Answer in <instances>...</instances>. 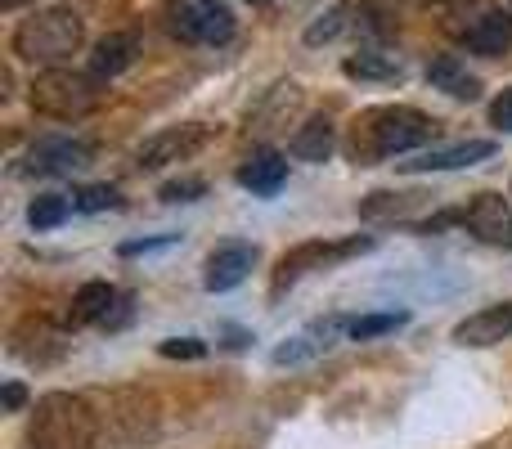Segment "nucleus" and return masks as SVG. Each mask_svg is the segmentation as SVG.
<instances>
[{
	"label": "nucleus",
	"instance_id": "30",
	"mask_svg": "<svg viewBox=\"0 0 512 449\" xmlns=\"http://www.w3.org/2000/svg\"><path fill=\"white\" fill-rule=\"evenodd\" d=\"M414 5H427V9H441V5H450V0H414Z\"/></svg>",
	"mask_w": 512,
	"mask_h": 449
},
{
	"label": "nucleus",
	"instance_id": "2",
	"mask_svg": "<svg viewBox=\"0 0 512 449\" xmlns=\"http://www.w3.org/2000/svg\"><path fill=\"white\" fill-rule=\"evenodd\" d=\"M99 436L95 409L81 396L50 391L36 400L32 423H27V449H90Z\"/></svg>",
	"mask_w": 512,
	"mask_h": 449
},
{
	"label": "nucleus",
	"instance_id": "11",
	"mask_svg": "<svg viewBox=\"0 0 512 449\" xmlns=\"http://www.w3.org/2000/svg\"><path fill=\"white\" fill-rule=\"evenodd\" d=\"M463 45L472 54H486V59H499V54L512 50V14L508 9H481L468 27H463Z\"/></svg>",
	"mask_w": 512,
	"mask_h": 449
},
{
	"label": "nucleus",
	"instance_id": "1",
	"mask_svg": "<svg viewBox=\"0 0 512 449\" xmlns=\"http://www.w3.org/2000/svg\"><path fill=\"white\" fill-rule=\"evenodd\" d=\"M436 140V122L418 108L405 104H387V108H369V113L355 117L346 153L355 162H382V158H400V153H414L423 144Z\"/></svg>",
	"mask_w": 512,
	"mask_h": 449
},
{
	"label": "nucleus",
	"instance_id": "17",
	"mask_svg": "<svg viewBox=\"0 0 512 449\" xmlns=\"http://www.w3.org/2000/svg\"><path fill=\"white\" fill-rule=\"evenodd\" d=\"M117 301H122V292L113 288V283H81L77 297H72V324H108V315L117 310Z\"/></svg>",
	"mask_w": 512,
	"mask_h": 449
},
{
	"label": "nucleus",
	"instance_id": "6",
	"mask_svg": "<svg viewBox=\"0 0 512 449\" xmlns=\"http://www.w3.org/2000/svg\"><path fill=\"white\" fill-rule=\"evenodd\" d=\"M369 247H373V238H369V234L337 238V243L310 238V243H301V247H292V252H283V256H279V270H274V292L292 288V283H297L301 274L324 270V265H337V261H346V256H360V252H369Z\"/></svg>",
	"mask_w": 512,
	"mask_h": 449
},
{
	"label": "nucleus",
	"instance_id": "7",
	"mask_svg": "<svg viewBox=\"0 0 512 449\" xmlns=\"http://www.w3.org/2000/svg\"><path fill=\"white\" fill-rule=\"evenodd\" d=\"M207 140H212V126H203V122L167 126V131H158L153 140L140 144L135 167H140V171H158V167H171V162H185V158H194Z\"/></svg>",
	"mask_w": 512,
	"mask_h": 449
},
{
	"label": "nucleus",
	"instance_id": "24",
	"mask_svg": "<svg viewBox=\"0 0 512 449\" xmlns=\"http://www.w3.org/2000/svg\"><path fill=\"white\" fill-rule=\"evenodd\" d=\"M342 27H346V9H328V14L319 18V23H310V27H306V45L333 41V36L342 32Z\"/></svg>",
	"mask_w": 512,
	"mask_h": 449
},
{
	"label": "nucleus",
	"instance_id": "22",
	"mask_svg": "<svg viewBox=\"0 0 512 449\" xmlns=\"http://www.w3.org/2000/svg\"><path fill=\"white\" fill-rule=\"evenodd\" d=\"M400 324H409V315H360L351 319V342H369V337H382V333H396Z\"/></svg>",
	"mask_w": 512,
	"mask_h": 449
},
{
	"label": "nucleus",
	"instance_id": "23",
	"mask_svg": "<svg viewBox=\"0 0 512 449\" xmlns=\"http://www.w3.org/2000/svg\"><path fill=\"white\" fill-rule=\"evenodd\" d=\"M72 207L77 212H113V207H122V194L113 185H86L72 194Z\"/></svg>",
	"mask_w": 512,
	"mask_h": 449
},
{
	"label": "nucleus",
	"instance_id": "25",
	"mask_svg": "<svg viewBox=\"0 0 512 449\" xmlns=\"http://www.w3.org/2000/svg\"><path fill=\"white\" fill-rule=\"evenodd\" d=\"M207 185L203 180H167L162 185V203H194V198H203Z\"/></svg>",
	"mask_w": 512,
	"mask_h": 449
},
{
	"label": "nucleus",
	"instance_id": "9",
	"mask_svg": "<svg viewBox=\"0 0 512 449\" xmlns=\"http://www.w3.org/2000/svg\"><path fill=\"white\" fill-rule=\"evenodd\" d=\"M463 225L490 247H512V207L504 194H477L463 212Z\"/></svg>",
	"mask_w": 512,
	"mask_h": 449
},
{
	"label": "nucleus",
	"instance_id": "29",
	"mask_svg": "<svg viewBox=\"0 0 512 449\" xmlns=\"http://www.w3.org/2000/svg\"><path fill=\"white\" fill-rule=\"evenodd\" d=\"M0 396H5V409H23V400H27V391L18 387V382H9L5 391H0Z\"/></svg>",
	"mask_w": 512,
	"mask_h": 449
},
{
	"label": "nucleus",
	"instance_id": "8",
	"mask_svg": "<svg viewBox=\"0 0 512 449\" xmlns=\"http://www.w3.org/2000/svg\"><path fill=\"white\" fill-rule=\"evenodd\" d=\"M95 158L86 140H72V135H41V140L27 149V176H72L86 162Z\"/></svg>",
	"mask_w": 512,
	"mask_h": 449
},
{
	"label": "nucleus",
	"instance_id": "16",
	"mask_svg": "<svg viewBox=\"0 0 512 449\" xmlns=\"http://www.w3.org/2000/svg\"><path fill=\"white\" fill-rule=\"evenodd\" d=\"M427 81H432L436 90H445L450 99H477L481 95V77L468 72V63H463L459 54H436V59L427 63Z\"/></svg>",
	"mask_w": 512,
	"mask_h": 449
},
{
	"label": "nucleus",
	"instance_id": "4",
	"mask_svg": "<svg viewBox=\"0 0 512 449\" xmlns=\"http://www.w3.org/2000/svg\"><path fill=\"white\" fill-rule=\"evenodd\" d=\"M32 108L54 122H81L104 104V81L95 72H77V68H45L32 81Z\"/></svg>",
	"mask_w": 512,
	"mask_h": 449
},
{
	"label": "nucleus",
	"instance_id": "27",
	"mask_svg": "<svg viewBox=\"0 0 512 449\" xmlns=\"http://www.w3.org/2000/svg\"><path fill=\"white\" fill-rule=\"evenodd\" d=\"M490 122H495L499 131H512V86L490 104Z\"/></svg>",
	"mask_w": 512,
	"mask_h": 449
},
{
	"label": "nucleus",
	"instance_id": "3",
	"mask_svg": "<svg viewBox=\"0 0 512 449\" xmlns=\"http://www.w3.org/2000/svg\"><path fill=\"white\" fill-rule=\"evenodd\" d=\"M86 45V18L77 9H36L14 27V54L41 68H63Z\"/></svg>",
	"mask_w": 512,
	"mask_h": 449
},
{
	"label": "nucleus",
	"instance_id": "19",
	"mask_svg": "<svg viewBox=\"0 0 512 449\" xmlns=\"http://www.w3.org/2000/svg\"><path fill=\"white\" fill-rule=\"evenodd\" d=\"M288 153L301 162H324L328 153H333V122H328V117H310L288 140Z\"/></svg>",
	"mask_w": 512,
	"mask_h": 449
},
{
	"label": "nucleus",
	"instance_id": "10",
	"mask_svg": "<svg viewBox=\"0 0 512 449\" xmlns=\"http://www.w3.org/2000/svg\"><path fill=\"white\" fill-rule=\"evenodd\" d=\"M252 265H256V247L252 243H221L212 256H207V274H203L207 292L239 288V283L252 274Z\"/></svg>",
	"mask_w": 512,
	"mask_h": 449
},
{
	"label": "nucleus",
	"instance_id": "21",
	"mask_svg": "<svg viewBox=\"0 0 512 449\" xmlns=\"http://www.w3.org/2000/svg\"><path fill=\"white\" fill-rule=\"evenodd\" d=\"M72 216V198H63V194H41V198H32V207H27V221H32V229H54V225H63Z\"/></svg>",
	"mask_w": 512,
	"mask_h": 449
},
{
	"label": "nucleus",
	"instance_id": "26",
	"mask_svg": "<svg viewBox=\"0 0 512 449\" xmlns=\"http://www.w3.org/2000/svg\"><path fill=\"white\" fill-rule=\"evenodd\" d=\"M158 351L167 355V360H198V355H207V342H198V337H171Z\"/></svg>",
	"mask_w": 512,
	"mask_h": 449
},
{
	"label": "nucleus",
	"instance_id": "28",
	"mask_svg": "<svg viewBox=\"0 0 512 449\" xmlns=\"http://www.w3.org/2000/svg\"><path fill=\"white\" fill-rule=\"evenodd\" d=\"M176 243V234L167 238H144V243H122V256H140V252H158V247H171Z\"/></svg>",
	"mask_w": 512,
	"mask_h": 449
},
{
	"label": "nucleus",
	"instance_id": "13",
	"mask_svg": "<svg viewBox=\"0 0 512 449\" xmlns=\"http://www.w3.org/2000/svg\"><path fill=\"white\" fill-rule=\"evenodd\" d=\"M508 337H512V301L477 310V315H468L454 328V342L459 346H499V342H508Z\"/></svg>",
	"mask_w": 512,
	"mask_h": 449
},
{
	"label": "nucleus",
	"instance_id": "14",
	"mask_svg": "<svg viewBox=\"0 0 512 449\" xmlns=\"http://www.w3.org/2000/svg\"><path fill=\"white\" fill-rule=\"evenodd\" d=\"M239 185L252 189L256 198H274L283 185H288V158H283L279 149H256L239 167Z\"/></svg>",
	"mask_w": 512,
	"mask_h": 449
},
{
	"label": "nucleus",
	"instance_id": "31",
	"mask_svg": "<svg viewBox=\"0 0 512 449\" xmlns=\"http://www.w3.org/2000/svg\"><path fill=\"white\" fill-rule=\"evenodd\" d=\"M5 9H18V5H36V0H0Z\"/></svg>",
	"mask_w": 512,
	"mask_h": 449
},
{
	"label": "nucleus",
	"instance_id": "5",
	"mask_svg": "<svg viewBox=\"0 0 512 449\" xmlns=\"http://www.w3.org/2000/svg\"><path fill=\"white\" fill-rule=\"evenodd\" d=\"M171 36L189 45H225L234 41V14L225 0H176L167 9Z\"/></svg>",
	"mask_w": 512,
	"mask_h": 449
},
{
	"label": "nucleus",
	"instance_id": "18",
	"mask_svg": "<svg viewBox=\"0 0 512 449\" xmlns=\"http://www.w3.org/2000/svg\"><path fill=\"white\" fill-rule=\"evenodd\" d=\"M135 36L131 32H108L104 41L95 45V54H90V72H95L99 81H113L117 72H126L135 63Z\"/></svg>",
	"mask_w": 512,
	"mask_h": 449
},
{
	"label": "nucleus",
	"instance_id": "12",
	"mask_svg": "<svg viewBox=\"0 0 512 449\" xmlns=\"http://www.w3.org/2000/svg\"><path fill=\"white\" fill-rule=\"evenodd\" d=\"M351 328V319H342V315H328V319H319V324H310L306 333H297V337H288V342L274 351V364H301V360H315V355H324L328 346L337 342V333H346Z\"/></svg>",
	"mask_w": 512,
	"mask_h": 449
},
{
	"label": "nucleus",
	"instance_id": "15",
	"mask_svg": "<svg viewBox=\"0 0 512 449\" xmlns=\"http://www.w3.org/2000/svg\"><path fill=\"white\" fill-rule=\"evenodd\" d=\"M490 153H495L490 140H468V144H450V149H427L414 162H400V167L405 171H459V167H472V162H486Z\"/></svg>",
	"mask_w": 512,
	"mask_h": 449
},
{
	"label": "nucleus",
	"instance_id": "20",
	"mask_svg": "<svg viewBox=\"0 0 512 449\" xmlns=\"http://www.w3.org/2000/svg\"><path fill=\"white\" fill-rule=\"evenodd\" d=\"M342 72L346 77H355V81H396L400 72H405V63H400L396 54H387V50H360V54H351V59L342 63Z\"/></svg>",
	"mask_w": 512,
	"mask_h": 449
},
{
	"label": "nucleus",
	"instance_id": "32",
	"mask_svg": "<svg viewBox=\"0 0 512 449\" xmlns=\"http://www.w3.org/2000/svg\"><path fill=\"white\" fill-rule=\"evenodd\" d=\"M508 9H512V0H508Z\"/></svg>",
	"mask_w": 512,
	"mask_h": 449
}]
</instances>
